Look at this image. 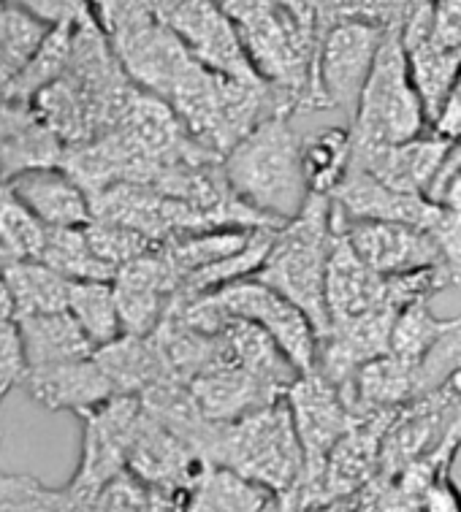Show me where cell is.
I'll use <instances>...</instances> for the list:
<instances>
[{
    "label": "cell",
    "instance_id": "6da1fadb",
    "mask_svg": "<svg viewBox=\"0 0 461 512\" xmlns=\"http://www.w3.org/2000/svg\"><path fill=\"white\" fill-rule=\"evenodd\" d=\"M220 171L236 201L277 228L302 215L312 196L304 171V139L293 131L288 114L258 122L223 155Z\"/></svg>",
    "mask_w": 461,
    "mask_h": 512
},
{
    "label": "cell",
    "instance_id": "7a4b0ae2",
    "mask_svg": "<svg viewBox=\"0 0 461 512\" xmlns=\"http://www.w3.org/2000/svg\"><path fill=\"white\" fill-rule=\"evenodd\" d=\"M204 456L209 466L228 469L269 494H285L304 483V450L285 399L236 420H215Z\"/></svg>",
    "mask_w": 461,
    "mask_h": 512
},
{
    "label": "cell",
    "instance_id": "3957f363",
    "mask_svg": "<svg viewBox=\"0 0 461 512\" xmlns=\"http://www.w3.org/2000/svg\"><path fill=\"white\" fill-rule=\"evenodd\" d=\"M334 206L329 196H310L302 215L277 228L272 250L253 280L264 282L293 301L310 317L318 339L329 334L331 317L326 307L331 247H334Z\"/></svg>",
    "mask_w": 461,
    "mask_h": 512
},
{
    "label": "cell",
    "instance_id": "277c9868",
    "mask_svg": "<svg viewBox=\"0 0 461 512\" xmlns=\"http://www.w3.org/2000/svg\"><path fill=\"white\" fill-rule=\"evenodd\" d=\"M353 131V163L369 160L383 149L405 144L432 131L424 98L415 87L407 49L402 44V25L388 28L386 41L377 52L375 68L358 101Z\"/></svg>",
    "mask_w": 461,
    "mask_h": 512
},
{
    "label": "cell",
    "instance_id": "5b68a950",
    "mask_svg": "<svg viewBox=\"0 0 461 512\" xmlns=\"http://www.w3.org/2000/svg\"><path fill=\"white\" fill-rule=\"evenodd\" d=\"M388 28L372 19H337L320 38L310 109H337L356 117Z\"/></svg>",
    "mask_w": 461,
    "mask_h": 512
},
{
    "label": "cell",
    "instance_id": "8992f818",
    "mask_svg": "<svg viewBox=\"0 0 461 512\" xmlns=\"http://www.w3.org/2000/svg\"><path fill=\"white\" fill-rule=\"evenodd\" d=\"M209 304L228 320H245L272 336L288 361L302 374L318 369V334L312 328L310 317L293 301L280 296L277 290L258 280H239L234 285L207 293Z\"/></svg>",
    "mask_w": 461,
    "mask_h": 512
},
{
    "label": "cell",
    "instance_id": "52a82bcc",
    "mask_svg": "<svg viewBox=\"0 0 461 512\" xmlns=\"http://www.w3.org/2000/svg\"><path fill=\"white\" fill-rule=\"evenodd\" d=\"M152 11L160 25L169 28L207 71L226 79L264 82L236 25L212 0H152Z\"/></svg>",
    "mask_w": 461,
    "mask_h": 512
},
{
    "label": "cell",
    "instance_id": "ba28073f",
    "mask_svg": "<svg viewBox=\"0 0 461 512\" xmlns=\"http://www.w3.org/2000/svg\"><path fill=\"white\" fill-rule=\"evenodd\" d=\"M285 401L291 407L293 426L299 434L304 450V491L310 502L320 499L326 464L339 439L345 437L353 426V412L348 401L339 393L334 382H329L320 372L302 374L293 382Z\"/></svg>",
    "mask_w": 461,
    "mask_h": 512
},
{
    "label": "cell",
    "instance_id": "9c48e42d",
    "mask_svg": "<svg viewBox=\"0 0 461 512\" xmlns=\"http://www.w3.org/2000/svg\"><path fill=\"white\" fill-rule=\"evenodd\" d=\"M334 231L342 233L358 252V258L380 277H399L410 271L448 266V255L443 244L437 242V236L415 225L348 220L334 209Z\"/></svg>",
    "mask_w": 461,
    "mask_h": 512
},
{
    "label": "cell",
    "instance_id": "30bf717a",
    "mask_svg": "<svg viewBox=\"0 0 461 512\" xmlns=\"http://www.w3.org/2000/svg\"><path fill=\"white\" fill-rule=\"evenodd\" d=\"M331 204L348 220L405 223L424 228L434 236L448 225V212L437 201H432L429 196L399 193L353 163H350L342 185L337 187V193L331 196Z\"/></svg>",
    "mask_w": 461,
    "mask_h": 512
},
{
    "label": "cell",
    "instance_id": "8fae6325",
    "mask_svg": "<svg viewBox=\"0 0 461 512\" xmlns=\"http://www.w3.org/2000/svg\"><path fill=\"white\" fill-rule=\"evenodd\" d=\"M209 469L212 466L207 458L201 456L188 439H182L144 412L142 423L133 434L131 450H128L131 475H136L147 485L193 494Z\"/></svg>",
    "mask_w": 461,
    "mask_h": 512
},
{
    "label": "cell",
    "instance_id": "7c38bea8",
    "mask_svg": "<svg viewBox=\"0 0 461 512\" xmlns=\"http://www.w3.org/2000/svg\"><path fill=\"white\" fill-rule=\"evenodd\" d=\"M112 285L125 334L150 336L169 315L179 290V277L163 258L158 244V250L150 255L117 269Z\"/></svg>",
    "mask_w": 461,
    "mask_h": 512
},
{
    "label": "cell",
    "instance_id": "4fadbf2b",
    "mask_svg": "<svg viewBox=\"0 0 461 512\" xmlns=\"http://www.w3.org/2000/svg\"><path fill=\"white\" fill-rule=\"evenodd\" d=\"M22 388L41 410L74 412L76 418H85L117 396L112 380L95 361V355L85 361H71V364L28 369Z\"/></svg>",
    "mask_w": 461,
    "mask_h": 512
},
{
    "label": "cell",
    "instance_id": "5bb4252c",
    "mask_svg": "<svg viewBox=\"0 0 461 512\" xmlns=\"http://www.w3.org/2000/svg\"><path fill=\"white\" fill-rule=\"evenodd\" d=\"M66 144L60 141L36 106L0 95V179L9 182L33 168L60 166Z\"/></svg>",
    "mask_w": 461,
    "mask_h": 512
},
{
    "label": "cell",
    "instance_id": "9a60e30c",
    "mask_svg": "<svg viewBox=\"0 0 461 512\" xmlns=\"http://www.w3.org/2000/svg\"><path fill=\"white\" fill-rule=\"evenodd\" d=\"M47 228H87L93 204L66 168H33L3 182Z\"/></svg>",
    "mask_w": 461,
    "mask_h": 512
},
{
    "label": "cell",
    "instance_id": "2e32d148",
    "mask_svg": "<svg viewBox=\"0 0 461 512\" xmlns=\"http://www.w3.org/2000/svg\"><path fill=\"white\" fill-rule=\"evenodd\" d=\"M326 307H329L331 326L375 312V309H391L386 277L369 269L342 233L334 236V247H331Z\"/></svg>",
    "mask_w": 461,
    "mask_h": 512
},
{
    "label": "cell",
    "instance_id": "e0dca14e",
    "mask_svg": "<svg viewBox=\"0 0 461 512\" xmlns=\"http://www.w3.org/2000/svg\"><path fill=\"white\" fill-rule=\"evenodd\" d=\"M451 149V139H445V136L434 131H426L418 139L383 149L369 160H361V163H353V166L364 168L372 177L380 179L383 185L394 187L399 193L429 196V190L440 177Z\"/></svg>",
    "mask_w": 461,
    "mask_h": 512
},
{
    "label": "cell",
    "instance_id": "ac0fdd59",
    "mask_svg": "<svg viewBox=\"0 0 461 512\" xmlns=\"http://www.w3.org/2000/svg\"><path fill=\"white\" fill-rule=\"evenodd\" d=\"M190 385V393L196 396L198 407L209 420L226 423L247 415V412L269 407L274 401L285 399V393L274 391L272 385L255 380L242 366L228 364L212 372L201 374Z\"/></svg>",
    "mask_w": 461,
    "mask_h": 512
},
{
    "label": "cell",
    "instance_id": "d6986e66",
    "mask_svg": "<svg viewBox=\"0 0 461 512\" xmlns=\"http://www.w3.org/2000/svg\"><path fill=\"white\" fill-rule=\"evenodd\" d=\"M17 328L28 369L71 364L95 355V345L68 309L47 315H19Z\"/></svg>",
    "mask_w": 461,
    "mask_h": 512
},
{
    "label": "cell",
    "instance_id": "ffe728a7",
    "mask_svg": "<svg viewBox=\"0 0 461 512\" xmlns=\"http://www.w3.org/2000/svg\"><path fill=\"white\" fill-rule=\"evenodd\" d=\"M95 361L112 380L117 396H142L152 385L171 377L152 336L123 334L112 345L98 347Z\"/></svg>",
    "mask_w": 461,
    "mask_h": 512
},
{
    "label": "cell",
    "instance_id": "44dd1931",
    "mask_svg": "<svg viewBox=\"0 0 461 512\" xmlns=\"http://www.w3.org/2000/svg\"><path fill=\"white\" fill-rule=\"evenodd\" d=\"M223 339L234 355L236 366H242L255 380L272 385L274 391L288 393L293 382L302 377V372L288 361V355L274 345V339L253 323L245 320H228L223 326Z\"/></svg>",
    "mask_w": 461,
    "mask_h": 512
},
{
    "label": "cell",
    "instance_id": "7402d4cb",
    "mask_svg": "<svg viewBox=\"0 0 461 512\" xmlns=\"http://www.w3.org/2000/svg\"><path fill=\"white\" fill-rule=\"evenodd\" d=\"M9 285L19 315H47L66 312L71 298V280L41 261H14L0 274Z\"/></svg>",
    "mask_w": 461,
    "mask_h": 512
},
{
    "label": "cell",
    "instance_id": "603a6c76",
    "mask_svg": "<svg viewBox=\"0 0 461 512\" xmlns=\"http://www.w3.org/2000/svg\"><path fill=\"white\" fill-rule=\"evenodd\" d=\"M353 163V131L331 125L304 139V171L312 196H334Z\"/></svg>",
    "mask_w": 461,
    "mask_h": 512
},
{
    "label": "cell",
    "instance_id": "cb8c5ba5",
    "mask_svg": "<svg viewBox=\"0 0 461 512\" xmlns=\"http://www.w3.org/2000/svg\"><path fill=\"white\" fill-rule=\"evenodd\" d=\"M47 33V25L30 17L28 11L11 6L9 0H0V95L25 71Z\"/></svg>",
    "mask_w": 461,
    "mask_h": 512
},
{
    "label": "cell",
    "instance_id": "d4e9b609",
    "mask_svg": "<svg viewBox=\"0 0 461 512\" xmlns=\"http://www.w3.org/2000/svg\"><path fill=\"white\" fill-rule=\"evenodd\" d=\"M456 328H461V315L437 317L429 307V298H421L396 315L391 355L402 358L407 364H418L432 347L440 345Z\"/></svg>",
    "mask_w": 461,
    "mask_h": 512
},
{
    "label": "cell",
    "instance_id": "484cf974",
    "mask_svg": "<svg viewBox=\"0 0 461 512\" xmlns=\"http://www.w3.org/2000/svg\"><path fill=\"white\" fill-rule=\"evenodd\" d=\"M68 312L82 326L95 350L112 345L114 339L125 334L112 282H71Z\"/></svg>",
    "mask_w": 461,
    "mask_h": 512
},
{
    "label": "cell",
    "instance_id": "4316f807",
    "mask_svg": "<svg viewBox=\"0 0 461 512\" xmlns=\"http://www.w3.org/2000/svg\"><path fill=\"white\" fill-rule=\"evenodd\" d=\"M41 263L71 282H114L117 277V271L93 252L85 228H49Z\"/></svg>",
    "mask_w": 461,
    "mask_h": 512
},
{
    "label": "cell",
    "instance_id": "83f0119b",
    "mask_svg": "<svg viewBox=\"0 0 461 512\" xmlns=\"http://www.w3.org/2000/svg\"><path fill=\"white\" fill-rule=\"evenodd\" d=\"M49 228L22 204L9 187H0V258L3 266L14 261H41Z\"/></svg>",
    "mask_w": 461,
    "mask_h": 512
},
{
    "label": "cell",
    "instance_id": "f1b7e54d",
    "mask_svg": "<svg viewBox=\"0 0 461 512\" xmlns=\"http://www.w3.org/2000/svg\"><path fill=\"white\" fill-rule=\"evenodd\" d=\"M71 49H74V28L49 30L44 44L30 57L25 71L14 79V84L3 95H9L14 101L33 103L41 90H47L49 84L66 76L68 66H71Z\"/></svg>",
    "mask_w": 461,
    "mask_h": 512
},
{
    "label": "cell",
    "instance_id": "f546056e",
    "mask_svg": "<svg viewBox=\"0 0 461 512\" xmlns=\"http://www.w3.org/2000/svg\"><path fill=\"white\" fill-rule=\"evenodd\" d=\"M0 512H79L66 488H47L30 475H0Z\"/></svg>",
    "mask_w": 461,
    "mask_h": 512
},
{
    "label": "cell",
    "instance_id": "4dcf8cb0",
    "mask_svg": "<svg viewBox=\"0 0 461 512\" xmlns=\"http://www.w3.org/2000/svg\"><path fill=\"white\" fill-rule=\"evenodd\" d=\"M87 242L93 247V252L114 271L123 269L125 263L136 261L150 255L152 250H158V244L147 239L144 233L125 228V225L106 223V220H93L87 225Z\"/></svg>",
    "mask_w": 461,
    "mask_h": 512
},
{
    "label": "cell",
    "instance_id": "1f68e13d",
    "mask_svg": "<svg viewBox=\"0 0 461 512\" xmlns=\"http://www.w3.org/2000/svg\"><path fill=\"white\" fill-rule=\"evenodd\" d=\"M11 6L28 11L41 25L52 28H90L98 25L93 6L87 0H9Z\"/></svg>",
    "mask_w": 461,
    "mask_h": 512
},
{
    "label": "cell",
    "instance_id": "d6a6232c",
    "mask_svg": "<svg viewBox=\"0 0 461 512\" xmlns=\"http://www.w3.org/2000/svg\"><path fill=\"white\" fill-rule=\"evenodd\" d=\"M28 374V361L22 350L17 323L0 328V401L6 399Z\"/></svg>",
    "mask_w": 461,
    "mask_h": 512
},
{
    "label": "cell",
    "instance_id": "836d02e7",
    "mask_svg": "<svg viewBox=\"0 0 461 512\" xmlns=\"http://www.w3.org/2000/svg\"><path fill=\"white\" fill-rule=\"evenodd\" d=\"M421 512H461V488L448 469L437 472L421 496Z\"/></svg>",
    "mask_w": 461,
    "mask_h": 512
},
{
    "label": "cell",
    "instance_id": "e575fe53",
    "mask_svg": "<svg viewBox=\"0 0 461 512\" xmlns=\"http://www.w3.org/2000/svg\"><path fill=\"white\" fill-rule=\"evenodd\" d=\"M429 198L448 209L456 223L461 225V163L459 166H448L440 171V177L429 190Z\"/></svg>",
    "mask_w": 461,
    "mask_h": 512
},
{
    "label": "cell",
    "instance_id": "d590c367",
    "mask_svg": "<svg viewBox=\"0 0 461 512\" xmlns=\"http://www.w3.org/2000/svg\"><path fill=\"white\" fill-rule=\"evenodd\" d=\"M432 131L451 141L461 139V74L459 79H456V84H453V90L451 95H448V101H445L443 112L434 120Z\"/></svg>",
    "mask_w": 461,
    "mask_h": 512
},
{
    "label": "cell",
    "instance_id": "8d00e7d4",
    "mask_svg": "<svg viewBox=\"0 0 461 512\" xmlns=\"http://www.w3.org/2000/svg\"><path fill=\"white\" fill-rule=\"evenodd\" d=\"M310 504V496L304 491V485L285 491V494H272L266 502L264 512H304Z\"/></svg>",
    "mask_w": 461,
    "mask_h": 512
},
{
    "label": "cell",
    "instance_id": "74e56055",
    "mask_svg": "<svg viewBox=\"0 0 461 512\" xmlns=\"http://www.w3.org/2000/svg\"><path fill=\"white\" fill-rule=\"evenodd\" d=\"M17 323V304H14V296H11L9 285L0 277V328Z\"/></svg>",
    "mask_w": 461,
    "mask_h": 512
},
{
    "label": "cell",
    "instance_id": "f35d334b",
    "mask_svg": "<svg viewBox=\"0 0 461 512\" xmlns=\"http://www.w3.org/2000/svg\"><path fill=\"white\" fill-rule=\"evenodd\" d=\"M90 6H93L95 17H98V25L101 28H109V22H112L114 11H117V6H120V0H87Z\"/></svg>",
    "mask_w": 461,
    "mask_h": 512
},
{
    "label": "cell",
    "instance_id": "ab89813d",
    "mask_svg": "<svg viewBox=\"0 0 461 512\" xmlns=\"http://www.w3.org/2000/svg\"><path fill=\"white\" fill-rule=\"evenodd\" d=\"M0 445H3V423H0Z\"/></svg>",
    "mask_w": 461,
    "mask_h": 512
},
{
    "label": "cell",
    "instance_id": "60d3db41",
    "mask_svg": "<svg viewBox=\"0 0 461 512\" xmlns=\"http://www.w3.org/2000/svg\"><path fill=\"white\" fill-rule=\"evenodd\" d=\"M0 274H3V258H0Z\"/></svg>",
    "mask_w": 461,
    "mask_h": 512
},
{
    "label": "cell",
    "instance_id": "b9f144b4",
    "mask_svg": "<svg viewBox=\"0 0 461 512\" xmlns=\"http://www.w3.org/2000/svg\"><path fill=\"white\" fill-rule=\"evenodd\" d=\"M0 187H3V179H0Z\"/></svg>",
    "mask_w": 461,
    "mask_h": 512
}]
</instances>
